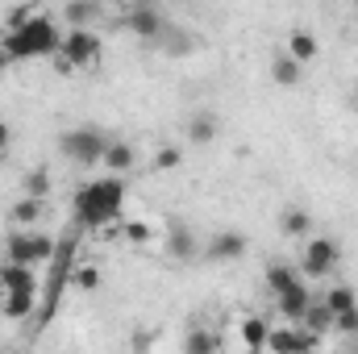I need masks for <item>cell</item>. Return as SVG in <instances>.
Returning a JSON list of instances; mask_svg holds the SVG:
<instances>
[{
    "mask_svg": "<svg viewBox=\"0 0 358 354\" xmlns=\"http://www.w3.org/2000/svg\"><path fill=\"white\" fill-rule=\"evenodd\" d=\"M204 255H208L213 263H238V259L246 255V238H242L238 229H225V234H213V242L204 246Z\"/></svg>",
    "mask_w": 358,
    "mask_h": 354,
    "instance_id": "obj_10",
    "label": "cell"
},
{
    "mask_svg": "<svg viewBox=\"0 0 358 354\" xmlns=\"http://www.w3.org/2000/svg\"><path fill=\"white\" fill-rule=\"evenodd\" d=\"M355 100H358V80H355Z\"/></svg>",
    "mask_w": 358,
    "mask_h": 354,
    "instance_id": "obj_31",
    "label": "cell"
},
{
    "mask_svg": "<svg viewBox=\"0 0 358 354\" xmlns=\"http://www.w3.org/2000/svg\"><path fill=\"white\" fill-rule=\"evenodd\" d=\"M59 71H84V67H96L100 63V38L92 25H71L63 34V46L55 55Z\"/></svg>",
    "mask_w": 358,
    "mask_h": 354,
    "instance_id": "obj_3",
    "label": "cell"
},
{
    "mask_svg": "<svg viewBox=\"0 0 358 354\" xmlns=\"http://www.w3.org/2000/svg\"><path fill=\"white\" fill-rule=\"evenodd\" d=\"M121 208H125V179L121 176L92 179L76 192V217H80V225L88 234H96L100 225L121 221Z\"/></svg>",
    "mask_w": 358,
    "mask_h": 354,
    "instance_id": "obj_2",
    "label": "cell"
},
{
    "mask_svg": "<svg viewBox=\"0 0 358 354\" xmlns=\"http://www.w3.org/2000/svg\"><path fill=\"white\" fill-rule=\"evenodd\" d=\"M334 330H342V334H358V304H350L346 313H334Z\"/></svg>",
    "mask_w": 358,
    "mask_h": 354,
    "instance_id": "obj_28",
    "label": "cell"
},
{
    "mask_svg": "<svg viewBox=\"0 0 358 354\" xmlns=\"http://www.w3.org/2000/svg\"><path fill=\"white\" fill-rule=\"evenodd\" d=\"M308 304H313V288H308V279H300L296 288H287V292L275 296V309H279L283 321H304Z\"/></svg>",
    "mask_w": 358,
    "mask_h": 354,
    "instance_id": "obj_9",
    "label": "cell"
},
{
    "mask_svg": "<svg viewBox=\"0 0 358 354\" xmlns=\"http://www.w3.org/2000/svg\"><path fill=\"white\" fill-rule=\"evenodd\" d=\"M55 250H59L55 238H50V234H38V229H13L8 242H4V259H8V263L38 267V263H50Z\"/></svg>",
    "mask_w": 358,
    "mask_h": 354,
    "instance_id": "obj_4",
    "label": "cell"
},
{
    "mask_svg": "<svg viewBox=\"0 0 358 354\" xmlns=\"http://www.w3.org/2000/svg\"><path fill=\"white\" fill-rule=\"evenodd\" d=\"M334 313H346L350 304H358V292L350 288V283H334V288H325V296H321Z\"/></svg>",
    "mask_w": 358,
    "mask_h": 354,
    "instance_id": "obj_22",
    "label": "cell"
},
{
    "mask_svg": "<svg viewBox=\"0 0 358 354\" xmlns=\"http://www.w3.org/2000/svg\"><path fill=\"white\" fill-rule=\"evenodd\" d=\"M267 330H271V321H263V317H246L238 334H242L246 351H267Z\"/></svg>",
    "mask_w": 358,
    "mask_h": 354,
    "instance_id": "obj_18",
    "label": "cell"
},
{
    "mask_svg": "<svg viewBox=\"0 0 358 354\" xmlns=\"http://www.w3.org/2000/svg\"><path fill=\"white\" fill-rule=\"evenodd\" d=\"M271 80H275L279 88H296V84L304 80V63H296L287 50H279V55L271 59Z\"/></svg>",
    "mask_w": 358,
    "mask_h": 354,
    "instance_id": "obj_13",
    "label": "cell"
},
{
    "mask_svg": "<svg viewBox=\"0 0 358 354\" xmlns=\"http://www.w3.org/2000/svg\"><path fill=\"white\" fill-rule=\"evenodd\" d=\"M321 342V334H313L304 321H279L275 330H267V351H279V354H287V351H313Z\"/></svg>",
    "mask_w": 358,
    "mask_h": 354,
    "instance_id": "obj_7",
    "label": "cell"
},
{
    "mask_svg": "<svg viewBox=\"0 0 358 354\" xmlns=\"http://www.w3.org/2000/svg\"><path fill=\"white\" fill-rule=\"evenodd\" d=\"M171 255H176V259H192V238H187V234H176V238H171Z\"/></svg>",
    "mask_w": 358,
    "mask_h": 354,
    "instance_id": "obj_29",
    "label": "cell"
},
{
    "mask_svg": "<svg viewBox=\"0 0 358 354\" xmlns=\"http://www.w3.org/2000/svg\"><path fill=\"white\" fill-rule=\"evenodd\" d=\"M304 275H300V267H292V263H271L267 267V288H271V296H279V292H287V288H296Z\"/></svg>",
    "mask_w": 358,
    "mask_h": 354,
    "instance_id": "obj_17",
    "label": "cell"
},
{
    "mask_svg": "<svg viewBox=\"0 0 358 354\" xmlns=\"http://www.w3.org/2000/svg\"><path fill=\"white\" fill-rule=\"evenodd\" d=\"M100 163H104V171H108V176H125V171L138 163V150H134L129 142H121V138H108V146H104V159H100Z\"/></svg>",
    "mask_w": 358,
    "mask_h": 354,
    "instance_id": "obj_11",
    "label": "cell"
},
{
    "mask_svg": "<svg viewBox=\"0 0 358 354\" xmlns=\"http://www.w3.org/2000/svg\"><path fill=\"white\" fill-rule=\"evenodd\" d=\"M63 17H67L71 25H92V21H96V0H71Z\"/></svg>",
    "mask_w": 358,
    "mask_h": 354,
    "instance_id": "obj_25",
    "label": "cell"
},
{
    "mask_svg": "<svg viewBox=\"0 0 358 354\" xmlns=\"http://www.w3.org/2000/svg\"><path fill=\"white\" fill-rule=\"evenodd\" d=\"M104 146H108V134L96 129V125H76V129H67V134L59 138V150H63L71 163H80V167L100 163V159H104Z\"/></svg>",
    "mask_w": 358,
    "mask_h": 354,
    "instance_id": "obj_6",
    "label": "cell"
},
{
    "mask_svg": "<svg viewBox=\"0 0 358 354\" xmlns=\"http://www.w3.org/2000/svg\"><path fill=\"white\" fill-rule=\"evenodd\" d=\"M279 229L287 238H308L313 234V213L308 208H283L279 213Z\"/></svg>",
    "mask_w": 358,
    "mask_h": 354,
    "instance_id": "obj_15",
    "label": "cell"
},
{
    "mask_svg": "<svg viewBox=\"0 0 358 354\" xmlns=\"http://www.w3.org/2000/svg\"><path fill=\"white\" fill-rule=\"evenodd\" d=\"M346 4H350V0H346Z\"/></svg>",
    "mask_w": 358,
    "mask_h": 354,
    "instance_id": "obj_32",
    "label": "cell"
},
{
    "mask_svg": "<svg viewBox=\"0 0 358 354\" xmlns=\"http://www.w3.org/2000/svg\"><path fill=\"white\" fill-rule=\"evenodd\" d=\"M71 288H80V292H96V288H100V267H92V263L71 267Z\"/></svg>",
    "mask_w": 358,
    "mask_h": 354,
    "instance_id": "obj_23",
    "label": "cell"
},
{
    "mask_svg": "<svg viewBox=\"0 0 358 354\" xmlns=\"http://www.w3.org/2000/svg\"><path fill=\"white\" fill-rule=\"evenodd\" d=\"M13 146V125L8 121H0V159H4V150Z\"/></svg>",
    "mask_w": 358,
    "mask_h": 354,
    "instance_id": "obj_30",
    "label": "cell"
},
{
    "mask_svg": "<svg viewBox=\"0 0 358 354\" xmlns=\"http://www.w3.org/2000/svg\"><path fill=\"white\" fill-rule=\"evenodd\" d=\"M21 192H25V196H42V200H46V196H50V167H46V163L29 167L25 179H21Z\"/></svg>",
    "mask_w": 358,
    "mask_h": 354,
    "instance_id": "obj_21",
    "label": "cell"
},
{
    "mask_svg": "<svg viewBox=\"0 0 358 354\" xmlns=\"http://www.w3.org/2000/svg\"><path fill=\"white\" fill-rule=\"evenodd\" d=\"M217 346H221V342H217L213 334H204V330H196V334L183 342V351H187V354H213Z\"/></svg>",
    "mask_w": 358,
    "mask_h": 354,
    "instance_id": "obj_26",
    "label": "cell"
},
{
    "mask_svg": "<svg viewBox=\"0 0 358 354\" xmlns=\"http://www.w3.org/2000/svg\"><path fill=\"white\" fill-rule=\"evenodd\" d=\"M121 238H125L129 246H150L155 229H150L146 221H121Z\"/></svg>",
    "mask_w": 358,
    "mask_h": 354,
    "instance_id": "obj_24",
    "label": "cell"
},
{
    "mask_svg": "<svg viewBox=\"0 0 358 354\" xmlns=\"http://www.w3.org/2000/svg\"><path fill=\"white\" fill-rule=\"evenodd\" d=\"M283 50H287V55H292L296 63H304V67H308V63H313V59L321 55V42H317V38H313L308 29H292V34H287V46H283Z\"/></svg>",
    "mask_w": 358,
    "mask_h": 354,
    "instance_id": "obj_14",
    "label": "cell"
},
{
    "mask_svg": "<svg viewBox=\"0 0 358 354\" xmlns=\"http://www.w3.org/2000/svg\"><path fill=\"white\" fill-rule=\"evenodd\" d=\"M121 25H125L129 34H138L142 42H150V46H155V42H159V34L167 29L163 13H159V8H146V4H142V8H134V13H125V21H121Z\"/></svg>",
    "mask_w": 358,
    "mask_h": 354,
    "instance_id": "obj_8",
    "label": "cell"
},
{
    "mask_svg": "<svg viewBox=\"0 0 358 354\" xmlns=\"http://www.w3.org/2000/svg\"><path fill=\"white\" fill-rule=\"evenodd\" d=\"M179 163H183L179 146H159V150H155V167H159V171H176Z\"/></svg>",
    "mask_w": 358,
    "mask_h": 354,
    "instance_id": "obj_27",
    "label": "cell"
},
{
    "mask_svg": "<svg viewBox=\"0 0 358 354\" xmlns=\"http://www.w3.org/2000/svg\"><path fill=\"white\" fill-rule=\"evenodd\" d=\"M304 325H308L313 334H325V330H334V309H329L321 296H313V304H308V313H304Z\"/></svg>",
    "mask_w": 358,
    "mask_h": 354,
    "instance_id": "obj_20",
    "label": "cell"
},
{
    "mask_svg": "<svg viewBox=\"0 0 358 354\" xmlns=\"http://www.w3.org/2000/svg\"><path fill=\"white\" fill-rule=\"evenodd\" d=\"M187 138H192L196 146H208V142L217 138V117H213V113H196V117L187 121Z\"/></svg>",
    "mask_w": 358,
    "mask_h": 354,
    "instance_id": "obj_19",
    "label": "cell"
},
{
    "mask_svg": "<svg viewBox=\"0 0 358 354\" xmlns=\"http://www.w3.org/2000/svg\"><path fill=\"white\" fill-rule=\"evenodd\" d=\"M63 46V29L59 21L38 8V4H21L8 13L4 21V38H0V59L4 63H29V59H55Z\"/></svg>",
    "mask_w": 358,
    "mask_h": 354,
    "instance_id": "obj_1",
    "label": "cell"
},
{
    "mask_svg": "<svg viewBox=\"0 0 358 354\" xmlns=\"http://www.w3.org/2000/svg\"><path fill=\"white\" fill-rule=\"evenodd\" d=\"M42 217H46V200H42V196H25V192H21V200L8 208V221H13L17 229H34Z\"/></svg>",
    "mask_w": 358,
    "mask_h": 354,
    "instance_id": "obj_12",
    "label": "cell"
},
{
    "mask_svg": "<svg viewBox=\"0 0 358 354\" xmlns=\"http://www.w3.org/2000/svg\"><path fill=\"white\" fill-rule=\"evenodd\" d=\"M34 300H38V292H4L0 296V309H4L8 321H25L34 313Z\"/></svg>",
    "mask_w": 358,
    "mask_h": 354,
    "instance_id": "obj_16",
    "label": "cell"
},
{
    "mask_svg": "<svg viewBox=\"0 0 358 354\" xmlns=\"http://www.w3.org/2000/svg\"><path fill=\"white\" fill-rule=\"evenodd\" d=\"M342 263V246L338 238H325V234H308L304 242V255H300V275L304 279H329Z\"/></svg>",
    "mask_w": 358,
    "mask_h": 354,
    "instance_id": "obj_5",
    "label": "cell"
}]
</instances>
